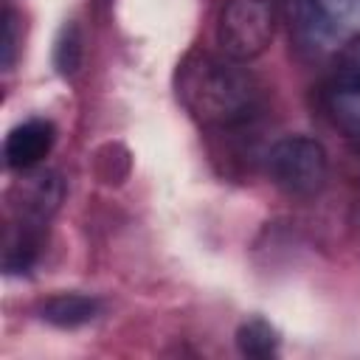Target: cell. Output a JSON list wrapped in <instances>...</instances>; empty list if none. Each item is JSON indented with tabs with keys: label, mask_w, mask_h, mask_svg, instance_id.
<instances>
[{
	"label": "cell",
	"mask_w": 360,
	"mask_h": 360,
	"mask_svg": "<svg viewBox=\"0 0 360 360\" xmlns=\"http://www.w3.org/2000/svg\"><path fill=\"white\" fill-rule=\"evenodd\" d=\"M174 90L186 112L208 129L245 127L262 107V87L239 59L200 48L180 59Z\"/></svg>",
	"instance_id": "6da1fadb"
},
{
	"label": "cell",
	"mask_w": 360,
	"mask_h": 360,
	"mask_svg": "<svg viewBox=\"0 0 360 360\" xmlns=\"http://www.w3.org/2000/svg\"><path fill=\"white\" fill-rule=\"evenodd\" d=\"M264 169L270 183L295 200L318 197L329 180V155L309 135H287L267 149Z\"/></svg>",
	"instance_id": "7a4b0ae2"
},
{
	"label": "cell",
	"mask_w": 360,
	"mask_h": 360,
	"mask_svg": "<svg viewBox=\"0 0 360 360\" xmlns=\"http://www.w3.org/2000/svg\"><path fill=\"white\" fill-rule=\"evenodd\" d=\"M278 25V0H219L217 42L222 53L239 62L262 56Z\"/></svg>",
	"instance_id": "3957f363"
},
{
	"label": "cell",
	"mask_w": 360,
	"mask_h": 360,
	"mask_svg": "<svg viewBox=\"0 0 360 360\" xmlns=\"http://www.w3.org/2000/svg\"><path fill=\"white\" fill-rule=\"evenodd\" d=\"M14 211L17 222L42 225L59 211L65 200V180L53 169H28V174L14 186Z\"/></svg>",
	"instance_id": "277c9868"
},
{
	"label": "cell",
	"mask_w": 360,
	"mask_h": 360,
	"mask_svg": "<svg viewBox=\"0 0 360 360\" xmlns=\"http://www.w3.org/2000/svg\"><path fill=\"white\" fill-rule=\"evenodd\" d=\"M56 127L48 118H28L8 129L3 141L6 166L14 172H28L42 163V158L53 149Z\"/></svg>",
	"instance_id": "5b68a950"
},
{
	"label": "cell",
	"mask_w": 360,
	"mask_h": 360,
	"mask_svg": "<svg viewBox=\"0 0 360 360\" xmlns=\"http://www.w3.org/2000/svg\"><path fill=\"white\" fill-rule=\"evenodd\" d=\"M39 318L56 329H79L104 312V301L90 292H53L39 301Z\"/></svg>",
	"instance_id": "8992f818"
},
{
	"label": "cell",
	"mask_w": 360,
	"mask_h": 360,
	"mask_svg": "<svg viewBox=\"0 0 360 360\" xmlns=\"http://www.w3.org/2000/svg\"><path fill=\"white\" fill-rule=\"evenodd\" d=\"M326 112L346 138L360 143V79L338 76L326 90Z\"/></svg>",
	"instance_id": "52a82bcc"
},
{
	"label": "cell",
	"mask_w": 360,
	"mask_h": 360,
	"mask_svg": "<svg viewBox=\"0 0 360 360\" xmlns=\"http://www.w3.org/2000/svg\"><path fill=\"white\" fill-rule=\"evenodd\" d=\"M39 248H42V225L17 222V228L8 233L6 250H3V267H6V273L8 276L28 273L34 267V262L39 259Z\"/></svg>",
	"instance_id": "ba28073f"
},
{
	"label": "cell",
	"mask_w": 360,
	"mask_h": 360,
	"mask_svg": "<svg viewBox=\"0 0 360 360\" xmlns=\"http://www.w3.org/2000/svg\"><path fill=\"white\" fill-rule=\"evenodd\" d=\"M84 65V34L76 20H65L53 37V68L62 79H73Z\"/></svg>",
	"instance_id": "9c48e42d"
},
{
	"label": "cell",
	"mask_w": 360,
	"mask_h": 360,
	"mask_svg": "<svg viewBox=\"0 0 360 360\" xmlns=\"http://www.w3.org/2000/svg\"><path fill=\"white\" fill-rule=\"evenodd\" d=\"M236 349L242 357L250 360H267L278 354V332L264 318H248L236 326Z\"/></svg>",
	"instance_id": "30bf717a"
},
{
	"label": "cell",
	"mask_w": 360,
	"mask_h": 360,
	"mask_svg": "<svg viewBox=\"0 0 360 360\" xmlns=\"http://www.w3.org/2000/svg\"><path fill=\"white\" fill-rule=\"evenodd\" d=\"M17 51H20V17L17 11L6 8L3 14V70L14 68Z\"/></svg>",
	"instance_id": "8fae6325"
},
{
	"label": "cell",
	"mask_w": 360,
	"mask_h": 360,
	"mask_svg": "<svg viewBox=\"0 0 360 360\" xmlns=\"http://www.w3.org/2000/svg\"><path fill=\"white\" fill-rule=\"evenodd\" d=\"M338 76H349V79H360V37L352 39L343 53H340V73Z\"/></svg>",
	"instance_id": "7c38bea8"
},
{
	"label": "cell",
	"mask_w": 360,
	"mask_h": 360,
	"mask_svg": "<svg viewBox=\"0 0 360 360\" xmlns=\"http://www.w3.org/2000/svg\"><path fill=\"white\" fill-rule=\"evenodd\" d=\"M349 219H352V228L360 233V194H357L354 202H352V214H349Z\"/></svg>",
	"instance_id": "4fadbf2b"
},
{
	"label": "cell",
	"mask_w": 360,
	"mask_h": 360,
	"mask_svg": "<svg viewBox=\"0 0 360 360\" xmlns=\"http://www.w3.org/2000/svg\"><path fill=\"white\" fill-rule=\"evenodd\" d=\"M98 6H101V8H104V11H107V8H110V6H112V0H98Z\"/></svg>",
	"instance_id": "5bb4252c"
}]
</instances>
